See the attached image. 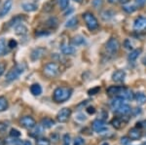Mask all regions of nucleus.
I'll list each match as a JSON object with an SVG mask.
<instances>
[{
    "label": "nucleus",
    "mask_w": 146,
    "mask_h": 145,
    "mask_svg": "<svg viewBox=\"0 0 146 145\" xmlns=\"http://www.w3.org/2000/svg\"><path fill=\"white\" fill-rule=\"evenodd\" d=\"M72 89L68 87H58L53 93V99L56 103H62L70 99L72 95Z\"/></svg>",
    "instance_id": "nucleus-1"
},
{
    "label": "nucleus",
    "mask_w": 146,
    "mask_h": 145,
    "mask_svg": "<svg viewBox=\"0 0 146 145\" xmlns=\"http://www.w3.org/2000/svg\"><path fill=\"white\" fill-rule=\"evenodd\" d=\"M60 73V65L56 62H49L43 68V74L47 78H56Z\"/></svg>",
    "instance_id": "nucleus-2"
},
{
    "label": "nucleus",
    "mask_w": 146,
    "mask_h": 145,
    "mask_svg": "<svg viewBox=\"0 0 146 145\" xmlns=\"http://www.w3.org/2000/svg\"><path fill=\"white\" fill-rule=\"evenodd\" d=\"M25 65L23 64H16L9 70L8 73L6 74V81L12 82L15 81L25 72Z\"/></svg>",
    "instance_id": "nucleus-3"
},
{
    "label": "nucleus",
    "mask_w": 146,
    "mask_h": 145,
    "mask_svg": "<svg viewBox=\"0 0 146 145\" xmlns=\"http://www.w3.org/2000/svg\"><path fill=\"white\" fill-rule=\"evenodd\" d=\"M83 19L85 21V23H86L87 27L90 31H94V30L98 29V26H100V23H98V21L95 16H94L93 13L91 12H86V13L83 14Z\"/></svg>",
    "instance_id": "nucleus-4"
},
{
    "label": "nucleus",
    "mask_w": 146,
    "mask_h": 145,
    "mask_svg": "<svg viewBox=\"0 0 146 145\" xmlns=\"http://www.w3.org/2000/svg\"><path fill=\"white\" fill-rule=\"evenodd\" d=\"M119 49H120V42L115 37H111L106 42V44H105V50H106L107 54H109L111 56L116 55L118 53Z\"/></svg>",
    "instance_id": "nucleus-5"
},
{
    "label": "nucleus",
    "mask_w": 146,
    "mask_h": 145,
    "mask_svg": "<svg viewBox=\"0 0 146 145\" xmlns=\"http://www.w3.org/2000/svg\"><path fill=\"white\" fill-rule=\"evenodd\" d=\"M71 109L67 108V107H64V108L60 109V111L56 114V120L60 123H66L68 120H69L70 116H71Z\"/></svg>",
    "instance_id": "nucleus-6"
},
{
    "label": "nucleus",
    "mask_w": 146,
    "mask_h": 145,
    "mask_svg": "<svg viewBox=\"0 0 146 145\" xmlns=\"http://www.w3.org/2000/svg\"><path fill=\"white\" fill-rule=\"evenodd\" d=\"M133 29L136 32H146V17H138L133 23Z\"/></svg>",
    "instance_id": "nucleus-7"
},
{
    "label": "nucleus",
    "mask_w": 146,
    "mask_h": 145,
    "mask_svg": "<svg viewBox=\"0 0 146 145\" xmlns=\"http://www.w3.org/2000/svg\"><path fill=\"white\" fill-rule=\"evenodd\" d=\"M20 123L23 128L27 130H31L36 126V121L31 116H23L20 120Z\"/></svg>",
    "instance_id": "nucleus-8"
},
{
    "label": "nucleus",
    "mask_w": 146,
    "mask_h": 145,
    "mask_svg": "<svg viewBox=\"0 0 146 145\" xmlns=\"http://www.w3.org/2000/svg\"><path fill=\"white\" fill-rule=\"evenodd\" d=\"M92 128L96 132H103L108 130L106 123L103 120H100V119H96V120L94 121L93 124H92Z\"/></svg>",
    "instance_id": "nucleus-9"
},
{
    "label": "nucleus",
    "mask_w": 146,
    "mask_h": 145,
    "mask_svg": "<svg viewBox=\"0 0 146 145\" xmlns=\"http://www.w3.org/2000/svg\"><path fill=\"white\" fill-rule=\"evenodd\" d=\"M46 53H47V50L45 48H43V47H38V48L34 49L31 52V54H30V58H31V60H33V62L38 60L41 58H43Z\"/></svg>",
    "instance_id": "nucleus-10"
},
{
    "label": "nucleus",
    "mask_w": 146,
    "mask_h": 145,
    "mask_svg": "<svg viewBox=\"0 0 146 145\" xmlns=\"http://www.w3.org/2000/svg\"><path fill=\"white\" fill-rule=\"evenodd\" d=\"M111 78H112V81L115 82V83H121V82H123L125 80V78H126V72L121 69L116 70V71L113 72Z\"/></svg>",
    "instance_id": "nucleus-11"
},
{
    "label": "nucleus",
    "mask_w": 146,
    "mask_h": 145,
    "mask_svg": "<svg viewBox=\"0 0 146 145\" xmlns=\"http://www.w3.org/2000/svg\"><path fill=\"white\" fill-rule=\"evenodd\" d=\"M60 51L64 56H71L75 53L74 47L68 43H65V42H63L60 45Z\"/></svg>",
    "instance_id": "nucleus-12"
},
{
    "label": "nucleus",
    "mask_w": 146,
    "mask_h": 145,
    "mask_svg": "<svg viewBox=\"0 0 146 145\" xmlns=\"http://www.w3.org/2000/svg\"><path fill=\"white\" fill-rule=\"evenodd\" d=\"M12 7H13V0H6L5 3L3 4V7L1 8V11H0V18L6 16L11 11Z\"/></svg>",
    "instance_id": "nucleus-13"
},
{
    "label": "nucleus",
    "mask_w": 146,
    "mask_h": 145,
    "mask_svg": "<svg viewBox=\"0 0 146 145\" xmlns=\"http://www.w3.org/2000/svg\"><path fill=\"white\" fill-rule=\"evenodd\" d=\"M118 97H122V99H124L125 100H133V99H135V93L131 92V90H129V89L124 88L123 91H122Z\"/></svg>",
    "instance_id": "nucleus-14"
},
{
    "label": "nucleus",
    "mask_w": 146,
    "mask_h": 145,
    "mask_svg": "<svg viewBox=\"0 0 146 145\" xmlns=\"http://www.w3.org/2000/svg\"><path fill=\"white\" fill-rule=\"evenodd\" d=\"M141 135H142V134H141L140 130L138 128H136V127L131 128V130H129V137L131 140H138V139H140Z\"/></svg>",
    "instance_id": "nucleus-15"
},
{
    "label": "nucleus",
    "mask_w": 146,
    "mask_h": 145,
    "mask_svg": "<svg viewBox=\"0 0 146 145\" xmlns=\"http://www.w3.org/2000/svg\"><path fill=\"white\" fill-rule=\"evenodd\" d=\"M125 87H121V86H111L107 89L106 93L109 95H115V97H118V95L121 93V92L123 91V89Z\"/></svg>",
    "instance_id": "nucleus-16"
},
{
    "label": "nucleus",
    "mask_w": 146,
    "mask_h": 145,
    "mask_svg": "<svg viewBox=\"0 0 146 145\" xmlns=\"http://www.w3.org/2000/svg\"><path fill=\"white\" fill-rule=\"evenodd\" d=\"M115 112H117V113L121 114V115H128L129 113H131V106L126 103H123L121 105V106L119 107V108H117Z\"/></svg>",
    "instance_id": "nucleus-17"
},
{
    "label": "nucleus",
    "mask_w": 146,
    "mask_h": 145,
    "mask_svg": "<svg viewBox=\"0 0 146 145\" xmlns=\"http://www.w3.org/2000/svg\"><path fill=\"white\" fill-rule=\"evenodd\" d=\"M141 53H142V49H135V50H133L131 53L129 54L128 56V60L129 62H135L138 58V57L141 55Z\"/></svg>",
    "instance_id": "nucleus-18"
},
{
    "label": "nucleus",
    "mask_w": 146,
    "mask_h": 145,
    "mask_svg": "<svg viewBox=\"0 0 146 145\" xmlns=\"http://www.w3.org/2000/svg\"><path fill=\"white\" fill-rule=\"evenodd\" d=\"M15 31H16V34L22 35L23 36V35H25L27 33L28 29L23 23H19V24H17L15 26Z\"/></svg>",
    "instance_id": "nucleus-19"
},
{
    "label": "nucleus",
    "mask_w": 146,
    "mask_h": 145,
    "mask_svg": "<svg viewBox=\"0 0 146 145\" xmlns=\"http://www.w3.org/2000/svg\"><path fill=\"white\" fill-rule=\"evenodd\" d=\"M124 101H125V99H122V97H115L114 99H112V101H111V107H112L113 109H114V111H115L117 108H119V107L121 106L122 104L125 103Z\"/></svg>",
    "instance_id": "nucleus-20"
},
{
    "label": "nucleus",
    "mask_w": 146,
    "mask_h": 145,
    "mask_svg": "<svg viewBox=\"0 0 146 145\" xmlns=\"http://www.w3.org/2000/svg\"><path fill=\"white\" fill-rule=\"evenodd\" d=\"M30 93H32L35 97H38L42 93V87L39 84H32L30 86Z\"/></svg>",
    "instance_id": "nucleus-21"
},
{
    "label": "nucleus",
    "mask_w": 146,
    "mask_h": 145,
    "mask_svg": "<svg viewBox=\"0 0 146 145\" xmlns=\"http://www.w3.org/2000/svg\"><path fill=\"white\" fill-rule=\"evenodd\" d=\"M22 8L25 10V12H34L37 10V8H38V6H37V4L35 3H31V2H27V3H23L22 5Z\"/></svg>",
    "instance_id": "nucleus-22"
},
{
    "label": "nucleus",
    "mask_w": 146,
    "mask_h": 145,
    "mask_svg": "<svg viewBox=\"0 0 146 145\" xmlns=\"http://www.w3.org/2000/svg\"><path fill=\"white\" fill-rule=\"evenodd\" d=\"M25 18L23 17V16H22V15L16 16L15 18H13L10 22L8 23V25H9V26H16V25L19 24V23H22V22L25 20Z\"/></svg>",
    "instance_id": "nucleus-23"
},
{
    "label": "nucleus",
    "mask_w": 146,
    "mask_h": 145,
    "mask_svg": "<svg viewBox=\"0 0 146 145\" xmlns=\"http://www.w3.org/2000/svg\"><path fill=\"white\" fill-rule=\"evenodd\" d=\"M41 125L44 128H50L55 126V121L51 118H44L41 121Z\"/></svg>",
    "instance_id": "nucleus-24"
},
{
    "label": "nucleus",
    "mask_w": 146,
    "mask_h": 145,
    "mask_svg": "<svg viewBox=\"0 0 146 145\" xmlns=\"http://www.w3.org/2000/svg\"><path fill=\"white\" fill-rule=\"evenodd\" d=\"M135 100L138 104H145L146 103V95L143 93H135Z\"/></svg>",
    "instance_id": "nucleus-25"
},
{
    "label": "nucleus",
    "mask_w": 146,
    "mask_h": 145,
    "mask_svg": "<svg viewBox=\"0 0 146 145\" xmlns=\"http://www.w3.org/2000/svg\"><path fill=\"white\" fill-rule=\"evenodd\" d=\"M85 42H86L85 37H83L82 35H76V36H74L72 39V44L74 46H81V45H83V44H85Z\"/></svg>",
    "instance_id": "nucleus-26"
},
{
    "label": "nucleus",
    "mask_w": 146,
    "mask_h": 145,
    "mask_svg": "<svg viewBox=\"0 0 146 145\" xmlns=\"http://www.w3.org/2000/svg\"><path fill=\"white\" fill-rule=\"evenodd\" d=\"M111 125L114 127L115 128H117V130H119V128H121L122 127L124 126V122L122 121L121 118H118V117H114V118L111 120Z\"/></svg>",
    "instance_id": "nucleus-27"
},
{
    "label": "nucleus",
    "mask_w": 146,
    "mask_h": 145,
    "mask_svg": "<svg viewBox=\"0 0 146 145\" xmlns=\"http://www.w3.org/2000/svg\"><path fill=\"white\" fill-rule=\"evenodd\" d=\"M9 108L8 100L5 97H0V112H4Z\"/></svg>",
    "instance_id": "nucleus-28"
},
{
    "label": "nucleus",
    "mask_w": 146,
    "mask_h": 145,
    "mask_svg": "<svg viewBox=\"0 0 146 145\" xmlns=\"http://www.w3.org/2000/svg\"><path fill=\"white\" fill-rule=\"evenodd\" d=\"M7 47L8 45H6V41L4 38L0 39V57L4 56L7 53Z\"/></svg>",
    "instance_id": "nucleus-29"
},
{
    "label": "nucleus",
    "mask_w": 146,
    "mask_h": 145,
    "mask_svg": "<svg viewBox=\"0 0 146 145\" xmlns=\"http://www.w3.org/2000/svg\"><path fill=\"white\" fill-rule=\"evenodd\" d=\"M43 128H44L42 127V125L35 126L33 128H31V130H32V132L30 134H31V136H34V137L38 136V135H40L42 134V132H43Z\"/></svg>",
    "instance_id": "nucleus-30"
},
{
    "label": "nucleus",
    "mask_w": 146,
    "mask_h": 145,
    "mask_svg": "<svg viewBox=\"0 0 146 145\" xmlns=\"http://www.w3.org/2000/svg\"><path fill=\"white\" fill-rule=\"evenodd\" d=\"M77 23H78V20H77V18H71L70 20H68L67 22H66V24H65V26L68 27V28H72V27L76 26Z\"/></svg>",
    "instance_id": "nucleus-31"
},
{
    "label": "nucleus",
    "mask_w": 146,
    "mask_h": 145,
    "mask_svg": "<svg viewBox=\"0 0 146 145\" xmlns=\"http://www.w3.org/2000/svg\"><path fill=\"white\" fill-rule=\"evenodd\" d=\"M36 145H51V141L46 137H38L36 139Z\"/></svg>",
    "instance_id": "nucleus-32"
},
{
    "label": "nucleus",
    "mask_w": 146,
    "mask_h": 145,
    "mask_svg": "<svg viewBox=\"0 0 146 145\" xmlns=\"http://www.w3.org/2000/svg\"><path fill=\"white\" fill-rule=\"evenodd\" d=\"M58 3L62 10H65L69 5V0H58Z\"/></svg>",
    "instance_id": "nucleus-33"
},
{
    "label": "nucleus",
    "mask_w": 146,
    "mask_h": 145,
    "mask_svg": "<svg viewBox=\"0 0 146 145\" xmlns=\"http://www.w3.org/2000/svg\"><path fill=\"white\" fill-rule=\"evenodd\" d=\"M112 17H113V13L111 11H104L101 13V18L104 21L109 20V19H111Z\"/></svg>",
    "instance_id": "nucleus-34"
},
{
    "label": "nucleus",
    "mask_w": 146,
    "mask_h": 145,
    "mask_svg": "<svg viewBox=\"0 0 146 145\" xmlns=\"http://www.w3.org/2000/svg\"><path fill=\"white\" fill-rule=\"evenodd\" d=\"M92 5L95 9H100L103 5V0H93Z\"/></svg>",
    "instance_id": "nucleus-35"
},
{
    "label": "nucleus",
    "mask_w": 146,
    "mask_h": 145,
    "mask_svg": "<svg viewBox=\"0 0 146 145\" xmlns=\"http://www.w3.org/2000/svg\"><path fill=\"white\" fill-rule=\"evenodd\" d=\"M70 142H71V137H70L69 134H64L62 137V145H70Z\"/></svg>",
    "instance_id": "nucleus-36"
},
{
    "label": "nucleus",
    "mask_w": 146,
    "mask_h": 145,
    "mask_svg": "<svg viewBox=\"0 0 146 145\" xmlns=\"http://www.w3.org/2000/svg\"><path fill=\"white\" fill-rule=\"evenodd\" d=\"M47 24L50 27H56L58 25V20L56 18H51L50 20L47 22Z\"/></svg>",
    "instance_id": "nucleus-37"
},
{
    "label": "nucleus",
    "mask_w": 146,
    "mask_h": 145,
    "mask_svg": "<svg viewBox=\"0 0 146 145\" xmlns=\"http://www.w3.org/2000/svg\"><path fill=\"white\" fill-rule=\"evenodd\" d=\"M10 136L14 137V138H16V137H20L21 132H19L18 130H16V128H12V130H10Z\"/></svg>",
    "instance_id": "nucleus-38"
},
{
    "label": "nucleus",
    "mask_w": 146,
    "mask_h": 145,
    "mask_svg": "<svg viewBox=\"0 0 146 145\" xmlns=\"http://www.w3.org/2000/svg\"><path fill=\"white\" fill-rule=\"evenodd\" d=\"M123 9L127 13H133V12H135L137 8H136V6H125L123 7Z\"/></svg>",
    "instance_id": "nucleus-39"
},
{
    "label": "nucleus",
    "mask_w": 146,
    "mask_h": 145,
    "mask_svg": "<svg viewBox=\"0 0 146 145\" xmlns=\"http://www.w3.org/2000/svg\"><path fill=\"white\" fill-rule=\"evenodd\" d=\"M8 48L9 49H15L16 47L18 46V42L16 41V40H14V39H11V40H9V42H8Z\"/></svg>",
    "instance_id": "nucleus-40"
},
{
    "label": "nucleus",
    "mask_w": 146,
    "mask_h": 145,
    "mask_svg": "<svg viewBox=\"0 0 146 145\" xmlns=\"http://www.w3.org/2000/svg\"><path fill=\"white\" fill-rule=\"evenodd\" d=\"M74 145H85V140L81 136L76 137L74 140Z\"/></svg>",
    "instance_id": "nucleus-41"
},
{
    "label": "nucleus",
    "mask_w": 146,
    "mask_h": 145,
    "mask_svg": "<svg viewBox=\"0 0 146 145\" xmlns=\"http://www.w3.org/2000/svg\"><path fill=\"white\" fill-rule=\"evenodd\" d=\"M131 138H129V136H124L121 138V144L122 145H129L131 143Z\"/></svg>",
    "instance_id": "nucleus-42"
},
{
    "label": "nucleus",
    "mask_w": 146,
    "mask_h": 145,
    "mask_svg": "<svg viewBox=\"0 0 146 145\" xmlns=\"http://www.w3.org/2000/svg\"><path fill=\"white\" fill-rule=\"evenodd\" d=\"M100 91V87H96V88H94V89H91L90 91L88 92V93L90 95H96L98 92Z\"/></svg>",
    "instance_id": "nucleus-43"
},
{
    "label": "nucleus",
    "mask_w": 146,
    "mask_h": 145,
    "mask_svg": "<svg viewBox=\"0 0 146 145\" xmlns=\"http://www.w3.org/2000/svg\"><path fill=\"white\" fill-rule=\"evenodd\" d=\"M136 128H143L144 130H146V120L142 121V122H139L136 124Z\"/></svg>",
    "instance_id": "nucleus-44"
},
{
    "label": "nucleus",
    "mask_w": 146,
    "mask_h": 145,
    "mask_svg": "<svg viewBox=\"0 0 146 145\" xmlns=\"http://www.w3.org/2000/svg\"><path fill=\"white\" fill-rule=\"evenodd\" d=\"M135 2L137 7H142L143 5L146 4V0H135Z\"/></svg>",
    "instance_id": "nucleus-45"
},
{
    "label": "nucleus",
    "mask_w": 146,
    "mask_h": 145,
    "mask_svg": "<svg viewBox=\"0 0 146 145\" xmlns=\"http://www.w3.org/2000/svg\"><path fill=\"white\" fill-rule=\"evenodd\" d=\"M8 128V125L6 123H0V132H4Z\"/></svg>",
    "instance_id": "nucleus-46"
},
{
    "label": "nucleus",
    "mask_w": 146,
    "mask_h": 145,
    "mask_svg": "<svg viewBox=\"0 0 146 145\" xmlns=\"http://www.w3.org/2000/svg\"><path fill=\"white\" fill-rule=\"evenodd\" d=\"M5 64H0V76L2 75V74L4 73V71H5Z\"/></svg>",
    "instance_id": "nucleus-47"
},
{
    "label": "nucleus",
    "mask_w": 146,
    "mask_h": 145,
    "mask_svg": "<svg viewBox=\"0 0 146 145\" xmlns=\"http://www.w3.org/2000/svg\"><path fill=\"white\" fill-rule=\"evenodd\" d=\"M87 112H88L89 114H94L96 112V109L94 108V107L90 106V107H88V108H87Z\"/></svg>",
    "instance_id": "nucleus-48"
},
{
    "label": "nucleus",
    "mask_w": 146,
    "mask_h": 145,
    "mask_svg": "<svg viewBox=\"0 0 146 145\" xmlns=\"http://www.w3.org/2000/svg\"><path fill=\"white\" fill-rule=\"evenodd\" d=\"M141 113V110H140V108H135L133 109V115H138V114H140Z\"/></svg>",
    "instance_id": "nucleus-49"
},
{
    "label": "nucleus",
    "mask_w": 146,
    "mask_h": 145,
    "mask_svg": "<svg viewBox=\"0 0 146 145\" xmlns=\"http://www.w3.org/2000/svg\"><path fill=\"white\" fill-rule=\"evenodd\" d=\"M110 4H117L119 3V0H107Z\"/></svg>",
    "instance_id": "nucleus-50"
},
{
    "label": "nucleus",
    "mask_w": 146,
    "mask_h": 145,
    "mask_svg": "<svg viewBox=\"0 0 146 145\" xmlns=\"http://www.w3.org/2000/svg\"><path fill=\"white\" fill-rule=\"evenodd\" d=\"M119 2L123 4V5H126V4H128L129 2V0H119Z\"/></svg>",
    "instance_id": "nucleus-51"
},
{
    "label": "nucleus",
    "mask_w": 146,
    "mask_h": 145,
    "mask_svg": "<svg viewBox=\"0 0 146 145\" xmlns=\"http://www.w3.org/2000/svg\"><path fill=\"white\" fill-rule=\"evenodd\" d=\"M36 35H49V32H37Z\"/></svg>",
    "instance_id": "nucleus-52"
},
{
    "label": "nucleus",
    "mask_w": 146,
    "mask_h": 145,
    "mask_svg": "<svg viewBox=\"0 0 146 145\" xmlns=\"http://www.w3.org/2000/svg\"><path fill=\"white\" fill-rule=\"evenodd\" d=\"M23 145H31V142L30 141H23Z\"/></svg>",
    "instance_id": "nucleus-53"
},
{
    "label": "nucleus",
    "mask_w": 146,
    "mask_h": 145,
    "mask_svg": "<svg viewBox=\"0 0 146 145\" xmlns=\"http://www.w3.org/2000/svg\"><path fill=\"white\" fill-rule=\"evenodd\" d=\"M75 2H78V3H82V0H74Z\"/></svg>",
    "instance_id": "nucleus-54"
},
{
    "label": "nucleus",
    "mask_w": 146,
    "mask_h": 145,
    "mask_svg": "<svg viewBox=\"0 0 146 145\" xmlns=\"http://www.w3.org/2000/svg\"><path fill=\"white\" fill-rule=\"evenodd\" d=\"M0 145H4V142L2 141V139H0Z\"/></svg>",
    "instance_id": "nucleus-55"
},
{
    "label": "nucleus",
    "mask_w": 146,
    "mask_h": 145,
    "mask_svg": "<svg viewBox=\"0 0 146 145\" xmlns=\"http://www.w3.org/2000/svg\"><path fill=\"white\" fill-rule=\"evenodd\" d=\"M102 145H109V144H108V143H107V142H105V143H103Z\"/></svg>",
    "instance_id": "nucleus-56"
}]
</instances>
